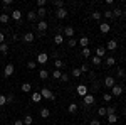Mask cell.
I'll use <instances>...</instances> for the list:
<instances>
[{
    "instance_id": "7a4b0ae2",
    "label": "cell",
    "mask_w": 126,
    "mask_h": 125,
    "mask_svg": "<svg viewBox=\"0 0 126 125\" xmlns=\"http://www.w3.org/2000/svg\"><path fill=\"white\" fill-rule=\"evenodd\" d=\"M47 61H49V54H46V52H40V54H37V61H35L37 64H40V66H42V64H46Z\"/></svg>"
},
{
    "instance_id": "8fae6325",
    "label": "cell",
    "mask_w": 126,
    "mask_h": 125,
    "mask_svg": "<svg viewBox=\"0 0 126 125\" xmlns=\"http://www.w3.org/2000/svg\"><path fill=\"white\" fill-rule=\"evenodd\" d=\"M56 15H57L59 19H66V17H67V10H66V9H57Z\"/></svg>"
},
{
    "instance_id": "2e32d148",
    "label": "cell",
    "mask_w": 126,
    "mask_h": 125,
    "mask_svg": "<svg viewBox=\"0 0 126 125\" xmlns=\"http://www.w3.org/2000/svg\"><path fill=\"white\" fill-rule=\"evenodd\" d=\"M108 49H109V51H116L118 49V42L116 41H108Z\"/></svg>"
},
{
    "instance_id": "b9f144b4",
    "label": "cell",
    "mask_w": 126,
    "mask_h": 125,
    "mask_svg": "<svg viewBox=\"0 0 126 125\" xmlns=\"http://www.w3.org/2000/svg\"><path fill=\"white\" fill-rule=\"evenodd\" d=\"M111 98H113V95H111V93H106V95H103V100H104V101H111Z\"/></svg>"
},
{
    "instance_id": "d590c367",
    "label": "cell",
    "mask_w": 126,
    "mask_h": 125,
    "mask_svg": "<svg viewBox=\"0 0 126 125\" xmlns=\"http://www.w3.org/2000/svg\"><path fill=\"white\" fill-rule=\"evenodd\" d=\"M113 113H116V108H114V106H108L106 108V115H113Z\"/></svg>"
},
{
    "instance_id": "db71d44e",
    "label": "cell",
    "mask_w": 126,
    "mask_h": 125,
    "mask_svg": "<svg viewBox=\"0 0 126 125\" xmlns=\"http://www.w3.org/2000/svg\"><path fill=\"white\" fill-rule=\"evenodd\" d=\"M10 3H12V0H3V5H5V7H9Z\"/></svg>"
},
{
    "instance_id": "1f68e13d",
    "label": "cell",
    "mask_w": 126,
    "mask_h": 125,
    "mask_svg": "<svg viewBox=\"0 0 126 125\" xmlns=\"http://www.w3.org/2000/svg\"><path fill=\"white\" fill-rule=\"evenodd\" d=\"M61 75H62L61 69H54V71H52V78H54V79H61Z\"/></svg>"
},
{
    "instance_id": "e0dca14e",
    "label": "cell",
    "mask_w": 126,
    "mask_h": 125,
    "mask_svg": "<svg viewBox=\"0 0 126 125\" xmlns=\"http://www.w3.org/2000/svg\"><path fill=\"white\" fill-rule=\"evenodd\" d=\"M40 117L42 118H49L50 117V110L49 108H40Z\"/></svg>"
},
{
    "instance_id": "f6af8a7d",
    "label": "cell",
    "mask_w": 126,
    "mask_h": 125,
    "mask_svg": "<svg viewBox=\"0 0 126 125\" xmlns=\"http://www.w3.org/2000/svg\"><path fill=\"white\" fill-rule=\"evenodd\" d=\"M44 5H46V0H37V7H39V9H42Z\"/></svg>"
},
{
    "instance_id": "4dcf8cb0",
    "label": "cell",
    "mask_w": 126,
    "mask_h": 125,
    "mask_svg": "<svg viewBox=\"0 0 126 125\" xmlns=\"http://www.w3.org/2000/svg\"><path fill=\"white\" fill-rule=\"evenodd\" d=\"M91 63H93V66H99L101 64V59L97 58V56H93L91 58Z\"/></svg>"
},
{
    "instance_id": "7bdbcfd3",
    "label": "cell",
    "mask_w": 126,
    "mask_h": 125,
    "mask_svg": "<svg viewBox=\"0 0 126 125\" xmlns=\"http://www.w3.org/2000/svg\"><path fill=\"white\" fill-rule=\"evenodd\" d=\"M103 15H104L106 19H111V17H113V12H111V10H106V12H104Z\"/></svg>"
},
{
    "instance_id": "f5cc1de1",
    "label": "cell",
    "mask_w": 126,
    "mask_h": 125,
    "mask_svg": "<svg viewBox=\"0 0 126 125\" xmlns=\"http://www.w3.org/2000/svg\"><path fill=\"white\" fill-rule=\"evenodd\" d=\"M14 125H24V120H15Z\"/></svg>"
},
{
    "instance_id": "7c38bea8",
    "label": "cell",
    "mask_w": 126,
    "mask_h": 125,
    "mask_svg": "<svg viewBox=\"0 0 126 125\" xmlns=\"http://www.w3.org/2000/svg\"><path fill=\"white\" fill-rule=\"evenodd\" d=\"M79 44H81V48H87L89 46V37H86V36H82V37L78 41Z\"/></svg>"
},
{
    "instance_id": "74e56055",
    "label": "cell",
    "mask_w": 126,
    "mask_h": 125,
    "mask_svg": "<svg viewBox=\"0 0 126 125\" xmlns=\"http://www.w3.org/2000/svg\"><path fill=\"white\" fill-rule=\"evenodd\" d=\"M62 64H64V63H62L61 59H56V61H54V68H56V69H59V68H62Z\"/></svg>"
},
{
    "instance_id": "3957f363",
    "label": "cell",
    "mask_w": 126,
    "mask_h": 125,
    "mask_svg": "<svg viewBox=\"0 0 126 125\" xmlns=\"http://www.w3.org/2000/svg\"><path fill=\"white\" fill-rule=\"evenodd\" d=\"M94 56H97L99 59H103L106 56V48H104V46H99V48L96 49V54H94Z\"/></svg>"
},
{
    "instance_id": "f546056e",
    "label": "cell",
    "mask_w": 126,
    "mask_h": 125,
    "mask_svg": "<svg viewBox=\"0 0 126 125\" xmlns=\"http://www.w3.org/2000/svg\"><path fill=\"white\" fill-rule=\"evenodd\" d=\"M114 64H116V59L114 58H111V56L106 58V66H114Z\"/></svg>"
},
{
    "instance_id": "277c9868",
    "label": "cell",
    "mask_w": 126,
    "mask_h": 125,
    "mask_svg": "<svg viewBox=\"0 0 126 125\" xmlns=\"http://www.w3.org/2000/svg\"><path fill=\"white\" fill-rule=\"evenodd\" d=\"M10 19H14V20H20V19H22V12H20L19 9L12 10V12H10Z\"/></svg>"
},
{
    "instance_id": "83f0119b",
    "label": "cell",
    "mask_w": 126,
    "mask_h": 125,
    "mask_svg": "<svg viewBox=\"0 0 126 125\" xmlns=\"http://www.w3.org/2000/svg\"><path fill=\"white\" fill-rule=\"evenodd\" d=\"M0 52H2V54H7V52H9V44H5V42L0 44Z\"/></svg>"
},
{
    "instance_id": "484cf974",
    "label": "cell",
    "mask_w": 126,
    "mask_h": 125,
    "mask_svg": "<svg viewBox=\"0 0 126 125\" xmlns=\"http://www.w3.org/2000/svg\"><path fill=\"white\" fill-rule=\"evenodd\" d=\"M54 42H56V44H62V42H64V37H62L61 34H56V36H54Z\"/></svg>"
},
{
    "instance_id": "11a10c76",
    "label": "cell",
    "mask_w": 126,
    "mask_h": 125,
    "mask_svg": "<svg viewBox=\"0 0 126 125\" xmlns=\"http://www.w3.org/2000/svg\"><path fill=\"white\" fill-rule=\"evenodd\" d=\"M69 125H74V124H69Z\"/></svg>"
},
{
    "instance_id": "52a82bcc",
    "label": "cell",
    "mask_w": 126,
    "mask_h": 125,
    "mask_svg": "<svg viewBox=\"0 0 126 125\" xmlns=\"http://www.w3.org/2000/svg\"><path fill=\"white\" fill-rule=\"evenodd\" d=\"M76 91H78V95L86 96L87 95V86H86V85H79V86L76 88Z\"/></svg>"
},
{
    "instance_id": "e575fe53",
    "label": "cell",
    "mask_w": 126,
    "mask_h": 125,
    "mask_svg": "<svg viewBox=\"0 0 126 125\" xmlns=\"http://www.w3.org/2000/svg\"><path fill=\"white\" fill-rule=\"evenodd\" d=\"M101 15H103V14H101V12H97V10H94V12L91 14V17H93L94 20H99V19H101Z\"/></svg>"
},
{
    "instance_id": "4fadbf2b",
    "label": "cell",
    "mask_w": 126,
    "mask_h": 125,
    "mask_svg": "<svg viewBox=\"0 0 126 125\" xmlns=\"http://www.w3.org/2000/svg\"><path fill=\"white\" fill-rule=\"evenodd\" d=\"M40 100H42V95H40V91H34V93H32V101H34V103H39Z\"/></svg>"
},
{
    "instance_id": "bcb514c9",
    "label": "cell",
    "mask_w": 126,
    "mask_h": 125,
    "mask_svg": "<svg viewBox=\"0 0 126 125\" xmlns=\"http://www.w3.org/2000/svg\"><path fill=\"white\" fill-rule=\"evenodd\" d=\"M125 75H126L125 69H118V76H119V78H125Z\"/></svg>"
},
{
    "instance_id": "7402d4cb",
    "label": "cell",
    "mask_w": 126,
    "mask_h": 125,
    "mask_svg": "<svg viewBox=\"0 0 126 125\" xmlns=\"http://www.w3.org/2000/svg\"><path fill=\"white\" fill-rule=\"evenodd\" d=\"M35 14H37V17H40V20H42L44 17H46V14H47V10H46L44 7H42V9H39L37 12H35Z\"/></svg>"
},
{
    "instance_id": "8992f818",
    "label": "cell",
    "mask_w": 126,
    "mask_h": 125,
    "mask_svg": "<svg viewBox=\"0 0 126 125\" xmlns=\"http://www.w3.org/2000/svg\"><path fill=\"white\" fill-rule=\"evenodd\" d=\"M84 105H86V106L94 105V95H89V93H87V95L84 96Z\"/></svg>"
},
{
    "instance_id": "ab89813d",
    "label": "cell",
    "mask_w": 126,
    "mask_h": 125,
    "mask_svg": "<svg viewBox=\"0 0 126 125\" xmlns=\"http://www.w3.org/2000/svg\"><path fill=\"white\" fill-rule=\"evenodd\" d=\"M3 105H7V96L0 95V106H3Z\"/></svg>"
},
{
    "instance_id": "4316f807",
    "label": "cell",
    "mask_w": 126,
    "mask_h": 125,
    "mask_svg": "<svg viewBox=\"0 0 126 125\" xmlns=\"http://www.w3.org/2000/svg\"><path fill=\"white\" fill-rule=\"evenodd\" d=\"M22 91H24V93H29L30 90H32V86H30V83H24V85H22Z\"/></svg>"
},
{
    "instance_id": "9c48e42d",
    "label": "cell",
    "mask_w": 126,
    "mask_h": 125,
    "mask_svg": "<svg viewBox=\"0 0 126 125\" xmlns=\"http://www.w3.org/2000/svg\"><path fill=\"white\" fill-rule=\"evenodd\" d=\"M111 90H113V93H111V95H114V96H121V95H123V88L119 86V85H114Z\"/></svg>"
},
{
    "instance_id": "ffe728a7",
    "label": "cell",
    "mask_w": 126,
    "mask_h": 125,
    "mask_svg": "<svg viewBox=\"0 0 126 125\" xmlns=\"http://www.w3.org/2000/svg\"><path fill=\"white\" fill-rule=\"evenodd\" d=\"M32 124H34L32 115H25V117H24V125H32Z\"/></svg>"
},
{
    "instance_id": "f907efd6",
    "label": "cell",
    "mask_w": 126,
    "mask_h": 125,
    "mask_svg": "<svg viewBox=\"0 0 126 125\" xmlns=\"http://www.w3.org/2000/svg\"><path fill=\"white\" fill-rule=\"evenodd\" d=\"M81 71H82V73H86V71H89V68H87L86 64H82V66H81Z\"/></svg>"
},
{
    "instance_id": "603a6c76",
    "label": "cell",
    "mask_w": 126,
    "mask_h": 125,
    "mask_svg": "<svg viewBox=\"0 0 126 125\" xmlns=\"http://www.w3.org/2000/svg\"><path fill=\"white\" fill-rule=\"evenodd\" d=\"M118 122V115L113 113V115H108V124H116Z\"/></svg>"
},
{
    "instance_id": "8d00e7d4",
    "label": "cell",
    "mask_w": 126,
    "mask_h": 125,
    "mask_svg": "<svg viewBox=\"0 0 126 125\" xmlns=\"http://www.w3.org/2000/svg\"><path fill=\"white\" fill-rule=\"evenodd\" d=\"M54 5H56L57 9H64V2H62V0H54Z\"/></svg>"
},
{
    "instance_id": "7dc6e473",
    "label": "cell",
    "mask_w": 126,
    "mask_h": 125,
    "mask_svg": "<svg viewBox=\"0 0 126 125\" xmlns=\"http://www.w3.org/2000/svg\"><path fill=\"white\" fill-rule=\"evenodd\" d=\"M7 96V103H12L14 101V95H5Z\"/></svg>"
},
{
    "instance_id": "5b68a950",
    "label": "cell",
    "mask_w": 126,
    "mask_h": 125,
    "mask_svg": "<svg viewBox=\"0 0 126 125\" xmlns=\"http://www.w3.org/2000/svg\"><path fill=\"white\" fill-rule=\"evenodd\" d=\"M114 85H116V79H114L113 76H108L106 79H104V86L106 88H113Z\"/></svg>"
},
{
    "instance_id": "d6a6232c",
    "label": "cell",
    "mask_w": 126,
    "mask_h": 125,
    "mask_svg": "<svg viewBox=\"0 0 126 125\" xmlns=\"http://www.w3.org/2000/svg\"><path fill=\"white\" fill-rule=\"evenodd\" d=\"M113 12V17H121L123 15V10L121 9H114V10H111Z\"/></svg>"
},
{
    "instance_id": "9a60e30c",
    "label": "cell",
    "mask_w": 126,
    "mask_h": 125,
    "mask_svg": "<svg viewBox=\"0 0 126 125\" xmlns=\"http://www.w3.org/2000/svg\"><path fill=\"white\" fill-rule=\"evenodd\" d=\"M64 36L69 37V39H72V36H74V29H72V27H66V29H64Z\"/></svg>"
},
{
    "instance_id": "d6986e66",
    "label": "cell",
    "mask_w": 126,
    "mask_h": 125,
    "mask_svg": "<svg viewBox=\"0 0 126 125\" xmlns=\"http://www.w3.org/2000/svg\"><path fill=\"white\" fill-rule=\"evenodd\" d=\"M39 78H40V79H47V78H49V71H47V69H40V71H39Z\"/></svg>"
},
{
    "instance_id": "5bb4252c",
    "label": "cell",
    "mask_w": 126,
    "mask_h": 125,
    "mask_svg": "<svg viewBox=\"0 0 126 125\" xmlns=\"http://www.w3.org/2000/svg\"><path fill=\"white\" fill-rule=\"evenodd\" d=\"M37 29H39V32H40V34H42L44 30L47 29V22H46V20H40L39 24H37Z\"/></svg>"
},
{
    "instance_id": "ee69618b",
    "label": "cell",
    "mask_w": 126,
    "mask_h": 125,
    "mask_svg": "<svg viewBox=\"0 0 126 125\" xmlns=\"http://www.w3.org/2000/svg\"><path fill=\"white\" fill-rule=\"evenodd\" d=\"M97 113H99L101 117H104L106 115V108H97Z\"/></svg>"
},
{
    "instance_id": "60d3db41",
    "label": "cell",
    "mask_w": 126,
    "mask_h": 125,
    "mask_svg": "<svg viewBox=\"0 0 126 125\" xmlns=\"http://www.w3.org/2000/svg\"><path fill=\"white\" fill-rule=\"evenodd\" d=\"M67 42H69V46H71V48H74V46H78V41H76L74 37H72V39H69Z\"/></svg>"
},
{
    "instance_id": "f1b7e54d",
    "label": "cell",
    "mask_w": 126,
    "mask_h": 125,
    "mask_svg": "<svg viewBox=\"0 0 126 125\" xmlns=\"http://www.w3.org/2000/svg\"><path fill=\"white\" fill-rule=\"evenodd\" d=\"M81 54H82L84 58H89V56H91V49H89V48H82Z\"/></svg>"
},
{
    "instance_id": "6da1fadb",
    "label": "cell",
    "mask_w": 126,
    "mask_h": 125,
    "mask_svg": "<svg viewBox=\"0 0 126 125\" xmlns=\"http://www.w3.org/2000/svg\"><path fill=\"white\" fill-rule=\"evenodd\" d=\"M40 95H42V98H47V100H50V101L56 100V95H54L49 88H42V90H40Z\"/></svg>"
},
{
    "instance_id": "44dd1931",
    "label": "cell",
    "mask_w": 126,
    "mask_h": 125,
    "mask_svg": "<svg viewBox=\"0 0 126 125\" xmlns=\"http://www.w3.org/2000/svg\"><path fill=\"white\" fill-rule=\"evenodd\" d=\"M9 20H10L9 14H0V22H2V24H7Z\"/></svg>"
},
{
    "instance_id": "ba28073f",
    "label": "cell",
    "mask_w": 126,
    "mask_h": 125,
    "mask_svg": "<svg viewBox=\"0 0 126 125\" xmlns=\"http://www.w3.org/2000/svg\"><path fill=\"white\" fill-rule=\"evenodd\" d=\"M14 69H15V68H14V64H7V66H5V69H3V75H5L7 78L12 76V75H14Z\"/></svg>"
},
{
    "instance_id": "ac0fdd59",
    "label": "cell",
    "mask_w": 126,
    "mask_h": 125,
    "mask_svg": "<svg viewBox=\"0 0 126 125\" xmlns=\"http://www.w3.org/2000/svg\"><path fill=\"white\" fill-rule=\"evenodd\" d=\"M24 41H25V42H32V41H34V34H32V32H25V34H24Z\"/></svg>"
},
{
    "instance_id": "d4e9b609",
    "label": "cell",
    "mask_w": 126,
    "mask_h": 125,
    "mask_svg": "<svg viewBox=\"0 0 126 125\" xmlns=\"http://www.w3.org/2000/svg\"><path fill=\"white\" fill-rule=\"evenodd\" d=\"M81 75H82L81 68H74V69H72V76L74 78H81Z\"/></svg>"
},
{
    "instance_id": "f35d334b",
    "label": "cell",
    "mask_w": 126,
    "mask_h": 125,
    "mask_svg": "<svg viewBox=\"0 0 126 125\" xmlns=\"http://www.w3.org/2000/svg\"><path fill=\"white\" fill-rule=\"evenodd\" d=\"M27 68H29V69H35V68H37V63H35V61H29V63H27Z\"/></svg>"
},
{
    "instance_id": "30bf717a",
    "label": "cell",
    "mask_w": 126,
    "mask_h": 125,
    "mask_svg": "<svg viewBox=\"0 0 126 125\" xmlns=\"http://www.w3.org/2000/svg\"><path fill=\"white\" fill-rule=\"evenodd\" d=\"M99 30H101V32H103V34H108V32H109V30H111V25H109V24H108V22H103V24H101V25H99Z\"/></svg>"
},
{
    "instance_id": "681fc988",
    "label": "cell",
    "mask_w": 126,
    "mask_h": 125,
    "mask_svg": "<svg viewBox=\"0 0 126 125\" xmlns=\"http://www.w3.org/2000/svg\"><path fill=\"white\" fill-rule=\"evenodd\" d=\"M89 125H101V122H99V120H91Z\"/></svg>"
},
{
    "instance_id": "c3c4849f",
    "label": "cell",
    "mask_w": 126,
    "mask_h": 125,
    "mask_svg": "<svg viewBox=\"0 0 126 125\" xmlns=\"http://www.w3.org/2000/svg\"><path fill=\"white\" fill-rule=\"evenodd\" d=\"M69 78H67V75H66V73H62V75H61V81H67Z\"/></svg>"
},
{
    "instance_id": "816d5d0a",
    "label": "cell",
    "mask_w": 126,
    "mask_h": 125,
    "mask_svg": "<svg viewBox=\"0 0 126 125\" xmlns=\"http://www.w3.org/2000/svg\"><path fill=\"white\" fill-rule=\"evenodd\" d=\"M3 42H5V36L0 32V44H3Z\"/></svg>"
},
{
    "instance_id": "836d02e7",
    "label": "cell",
    "mask_w": 126,
    "mask_h": 125,
    "mask_svg": "<svg viewBox=\"0 0 126 125\" xmlns=\"http://www.w3.org/2000/svg\"><path fill=\"white\" fill-rule=\"evenodd\" d=\"M27 19H29V20H35V19H37V14H35L34 10H30L29 14H27Z\"/></svg>"
},
{
    "instance_id": "cb8c5ba5",
    "label": "cell",
    "mask_w": 126,
    "mask_h": 125,
    "mask_svg": "<svg viewBox=\"0 0 126 125\" xmlns=\"http://www.w3.org/2000/svg\"><path fill=\"white\" fill-rule=\"evenodd\" d=\"M67 112L69 113H76V112H78V105H76V103H71V105L67 106Z\"/></svg>"
}]
</instances>
